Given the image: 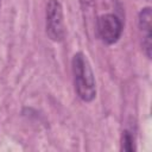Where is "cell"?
<instances>
[{"instance_id": "3", "label": "cell", "mask_w": 152, "mask_h": 152, "mask_svg": "<svg viewBox=\"0 0 152 152\" xmlns=\"http://www.w3.org/2000/svg\"><path fill=\"white\" fill-rule=\"evenodd\" d=\"M96 30L106 44H114L121 36L122 23L115 14H103L96 21Z\"/></svg>"}, {"instance_id": "5", "label": "cell", "mask_w": 152, "mask_h": 152, "mask_svg": "<svg viewBox=\"0 0 152 152\" xmlns=\"http://www.w3.org/2000/svg\"><path fill=\"white\" fill-rule=\"evenodd\" d=\"M121 150L122 151H127V152H132L134 151V139L132 137V134L127 131H125L122 133V139H121Z\"/></svg>"}, {"instance_id": "2", "label": "cell", "mask_w": 152, "mask_h": 152, "mask_svg": "<svg viewBox=\"0 0 152 152\" xmlns=\"http://www.w3.org/2000/svg\"><path fill=\"white\" fill-rule=\"evenodd\" d=\"M46 33L53 42H62L64 39L63 10L58 0H49L46 5Z\"/></svg>"}, {"instance_id": "1", "label": "cell", "mask_w": 152, "mask_h": 152, "mask_svg": "<svg viewBox=\"0 0 152 152\" xmlns=\"http://www.w3.org/2000/svg\"><path fill=\"white\" fill-rule=\"evenodd\" d=\"M72 72L77 95L86 102L94 100L96 95L94 74L87 57L82 52H77L72 57Z\"/></svg>"}, {"instance_id": "4", "label": "cell", "mask_w": 152, "mask_h": 152, "mask_svg": "<svg viewBox=\"0 0 152 152\" xmlns=\"http://www.w3.org/2000/svg\"><path fill=\"white\" fill-rule=\"evenodd\" d=\"M151 20H152V13L151 8L146 7L142 8L139 13V28L141 32H145V36L142 38V46L144 51L147 56V58H151Z\"/></svg>"}]
</instances>
